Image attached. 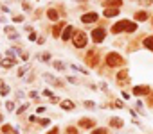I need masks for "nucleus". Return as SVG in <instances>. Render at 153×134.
Listing matches in <instances>:
<instances>
[{"instance_id": "f257e3e1", "label": "nucleus", "mask_w": 153, "mask_h": 134, "mask_svg": "<svg viewBox=\"0 0 153 134\" xmlns=\"http://www.w3.org/2000/svg\"><path fill=\"white\" fill-rule=\"evenodd\" d=\"M133 32V31H137V25L135 23H132V22H126V20H121V22H117L114 27H112V32L114 34H119V32Z\"/></svg>"}, {"instance_id": "f03ea898", "label": "nucleus", "mask_w": 153, "mask_h": 134, "mask_svg": "<svg viewBox=\"0 0 153 134\" xmlns=\"http://www.w3.org/2000/svg\"><path fill=\"white\" fill-rule=\"evenodd\" d=\"M106 65H108V66H119V65H122V57H121L119 54L112 52V54L106 55Z\"/></svg>"}, {"instance_id": "7ed1b4c3", "label": "nucleus", "mask_w": 153, "mask_h": 134, "mask_svg": "<svg viewBox=\"0 0 153 134\" xmlns=\"http://www.w3.org/2000/svg\"><path fill=\"white\" fill-rule=\"evenodd\" d=\"M74 45H76L78 48H83V47L87 45V34L81 32V31L74 32Z\"/></svg>"}, {"instance_id": "20e7f679", "label": "nucleus", "mask_w": 153, "mask_h": 134, "mask_svg": "<svg viewBox=\"0 0 153 134\" xmlns=\"http://www.w3.org/2000/svg\"><path fill=\"white\" fill-rule=\"evenodd\" d=\"M105 36H106V31H105V29H94V31H92V39H94L95 43H101V41L105 39Z\"/></svg>"}, {"instance_id": "39448f33", "label": "nucleus", "mask_w": 153, "mask_h": 134, "mask_svg": "<svg viewBox=\"0 0 153 134\" xmlns=\"http://www.w3.org/2000/svg\"><path fill=\"white\" fill-rule=\"evenodd\" d=\"M97 13H87V14H83L81 16V22L83 23H92V22H97Z\"/></svg>"}, {"instance_id": "423d86ee", "label": "nucleus", "mask_w": 153, "mask_h": 134, "mask_svg": "<svg viewBox=\"0 0 153 134\" xmlns=\"http://www.w3.org/2000/svg\"><path fill=\"white\" fill-rule=\"evenodd\" d=\"M72 34H74V27L68 25V27L63 29V32H61V39H63V41H68V38H70Z\"/></svg>"}, {"instance_id": "0eeeda50", "label": "nucleus", "mask_w": 153, "mask_h": 134, "mask_svg": "<svg viewBox=\"0 0 153 134\" xmlns=\"http://www.w3.org/2000/svg\"><path fill=\"white\" fill-rule=\"evenodd\" d=\"M146 93H149L148 86H137V88H133V95H146Z\"/></svg>"}, {"instance_id": "6e6552de", "label": "nucleus", "mask_w": 153, "mask_h": 134, "mask_svg": "<svg viewBox=\"0 0 153 134\" xmlns=\"http://www.w3.org/2000/svg\"><path fill=\"white\" fill-rule=\"evenodd\" d=\"M79 127H83V129H92V127H94V120L83 118V120H79Z\"/></svg>"}, {"instance_id": "1a4fd4ad", "label": "nucleus", "mask_w": 153, "mask_h": 134, "mask_svg": "<svg viewBox=\"0 0 153 134\" xmlns=\"http://www.w3.org/2000/svg\"><path fill=\"white\" fill-rule=\"evenodd\" d=\"M87 63H88V66H95V65H97V61H95V52H88Z\"/></svg>"}, {"instance_id": "9d476101", "label": "nucleus", "mask_w": 153, "mask_h": 134, "mask_svg": "<svg viewBox=\"0 0 153 134\" xmlns=\"http://www.w3.org/2000/svg\"><path fill=\"white\" fill-rule=\"evenodd\" d=\"M122 4V0H106V2H103L105 7H110V6H114V7H119Z\"/></svg>"}, {"instance_id": "9b49d317", "label": "nucleus", "mask_w": 153, "mask_h": 134, "mask_svg": "<svg viewBox=\"0 0 153 134\" xmlns=\"http://www.w3.org/2000/svg\"><path fill=\"white\" fill-rule=\"evenodd\" d=\"M15 57H7V59H4V61H2V66L4 68H11V66H15Z\"/></svg>"}, {"instance_id": "f8f14e48", "label": "nucleus", "mask_w": 153, "mask_h": 134, "mask_svg": "<svg viewBox=\"0 0 153 134\" xmlns=\"http://www.w3.org/2000/svg\"><path fill=\"white\" fill-rule=\"evenodd\" d=\"M43 77H45V81H49V82H51V84H54V86H61V82H60V81H58L56 77H52V75H49V73H45V75H43Z\"/></svg>"}, {"instance_id": "ddd939ff", "label": "nucleus", "mask_w": 153, "mask_h": 134, "mask_svg": "<svg viewBox=\"0 0 153 134\" xmlns=\"http://www.w3.org/2000/svg\"><path fill=\"white\" fill-rule=\"evenodd\" d=\"M135 20H137V22H144V20H148V13L139 11V13L135 14Z\"/></svg>"}, {"instance_id": "4468645a", "label": "nucleus", "mask_w": 153, "mask_h": 134, "mask_svg": "<svg viewBox=\"0 0 153 134\" xmlns=\"http://www.w3.org/2000/svg\"><path fill=\"white\" fill-rule=\"evenodd\" d=\"M117 7H112V9H110V7H106L105 9V16H117Z\"/></svg>"}, {"instance_id": "2eb2a0df", "label": "nucleus", "mask_w": 153, "mask_h": 134, "mask_svg": "<svg viewBox=\"0 0 153 134\" xmlns=\"http://www.w3.org/2000/svg\"><path fill=\"white\" fill-rule=\"evenodd\" d=\"M47 16H49L51 20H54V22H56V20L60 18V16H58V11H56V9H49V11H47Z\"/></svg>"}, {"instance_id": "dca6fc26", "label": "nucleus", "mask_w": 153, "mask_h": 134, "mask_svg": "<svg viewBox=\"0 0 153 134\" xmlns=\"http://www.w3.org/2000/svg\"><path fill=\"white\" fill-rule=\"evenodd\" d=\"M144 47L149 48V50H153V36H148V38L144 39Z\"/></svg>"}, {"instance_id": "f3484780", "label": "nucleus", "mask_w": 153, "mask_h": 134, "mask_svg": "<svg viewBox=\"0 0 153 134\" xmlns=\"http://www.w3.org/2000/svg\"><path fill=\"white\" fill-rule=\"evenodd\" d=\"M6 31H7V36H9V38H13V39H16V38H18V34L15 32V29H11V27H7V29H6Z\"/></svg>"}, {"instance_id": "a211bd4d", "label": "nucleus", "mask_w": 153, "mask_h": 134, "mask_svg": "<svg viewBox=\"0 0 153 134\" xmlns=\"http://www.w3.org/2000/svg\"><path fill=\"white\" fill-rule=\"evenodd\" d=\"M110 125H112V127H121L122 122L119 120V118H112V120H110Z\"/></svg>"}, {"instance_id": "6ab92c4d", "label": "nucleus", "mask_w": 153, "mask_h": 134, "mask_svg": "<svg viewBox=\"0 0 153 134\" xmlns=\"http://www.w3.org/2000/svg\"><path fill=\"white\" fill-rule=\"evenodd\" d=\"M61 107L63 109H74V104L68 102V100H65V102H61Z\"/></svg>"}, {"instance_id": "aec40b11", "label": "nucleus", "mask_w": 153, "mask_h": 134, "mask_svg": "<svg viewBox=\"0 0 153 134\" xmlns=\"http://www.w3.org/2000/svg\"><path fill=\"white\" fill-rule=\"evenodd\" d=\"M117 79H119V81H124V79H128V75H126V72H124V70H122V72H119V75H117Z\"/></svg>"}, {"instance_id": "412c9836", "label": "nucleus", "mask_w": 153, "mask_h": 134, "mask_svg": "<svg viewBox=\"0 0 153 134\" xmlns=\"http://www.w3.org/2000/svg\"><path fill=\"white\" fill-rule=\"evenodd\" d=\"M54 66H56L58 70H65V65H63V63H60V61H54Z\"/></svg>"}, {"instance_id": "4be33fe9", "label": "nucleus", "mask_w": 153, "mask_h": 134, "mask_svg": "<svg viewBox=\"0 0 153 134\" xmlns=\"http://www.w3.org/2000/svg\"><path fill=\"white\" fill-rule=\"evenodd\" d=\"M0 93H2V95H7V93H9V88L2 84V88H0Z\"/></svg>"}, {"instance_id": "5701e85b", "label": "nucleus", "mask_w": 153, "mask_h": 134, "mask_svg": "<svg viewBox=\"0 0 153 134\" xmlns=\"http://www.w3.org/2000/svg\"><path fill=\"white\" fill-rule=\"evenodd\" d=\"M6 107H7L9 111H13V109H15V102H7V104H6Z\"/></svg>"}, {"instance_id": "b1692460", "label": "nucleus", "mask_w": 153, "mask_h": 134, "mask_svg": "<svg viewBox=\"0 0 153 134\" xmlns=\"http://www.w3.org/2000/svg\"><path fill=\"white\" fill-rule=\"evenodd\" d=\"M67 134H78V130H76L74 127H68V130H67Z\"/></svg>"}, {"instance_id": "393cba45", "label": "nucleus", "mask_w": 153, "mask_h": 134, "mask_svg": "<svg viewBox=\"0 0 153 134\" xmlns=\"http://www.w3.org/2000/svg\"><path fill=\"white\" fill-rule=\"evenodd\" d=\"M92 134H106V130H105V129H97V130H94Z\"/></svg>"}, {"instance_id": "a878e982", "label": "nucleus", "mask_w": 153, "mask_h": 134, "mask_svg": "<svg viewBox=\"0 0 153 134\" xmlns=\"http://www.w3.org/2000/svg\"><path fill=\"white\" fill-rule=\"evenodd\" d=\"M49 59H51L49 54H43V55H41V61H49Z\"/></svg>"}, {"instance_id": "bb28decb", "label": "nucleus", "mask_w": 153, "mask_h": 134, "mask_svg": "<svg viewBox=\"0 0 153 134\" xmlns=\"http://www.w3.org/2000/svg\"><path fill=\"white\" fill-rule=\"evenodd\" d=\"M25 72H27V66H25V68H20V72H18V75H25Z\"/></svg>"}, {"instance_id": "cd10ccee", "label": "nucleus", "mask_w": 153, "mask_h": 134, "mask_svg": "<svg viewBox=\"0 0 153 134\" xmlns=\"http://www.w3.org/2000/svg\"><path fill=\"white\" fill-rule=\"evenodd\" d=\"M29 39H31V41H34V39H36V34H34V32H31V34H29Z\"/></svg>"}, {"instance_id": "c85d7f7f", "label": "nucleus", "mask_w": 153, "mask_h": 134, "mask_svg": "<svg viewBox=\"0 0 153 134\" xmlns=\"http://www.w3.org/2000/svg\"><path fill=\"white\" fill-rule=\"evenodd\" d=\"M25 109H27V104H25V106H22V107H20V109H18V113H23V111H25Z\"/></svg>"}, {"instance_id": "c756f323", "label": "nucleus", "mask_w": 153, "mask_h": 134, "mask_svg": "<svg viewBox=\"0 0 153 134\" xmlns=\"http://www.w3.org/2000/svg\"><path fill=\"white\" fill-rule=\"evenodd\" d=\"M151 2H153V0H142V4H144V6H149Z\"/></svg>"}, {"instance_id": "7c9ffc66", "label": "nucleus", "mask_w": 153, "mask_h": 134, "mask_svg": "<svg viewBox=\"0 0 153 134\" xmlns=\"http://www.w3.org/2000/svg\"><path fill=\"white\" fill-rule=\"evenodd\" d=\"M49 134H58V130H56V129H54V130H51Z\"/></svg>"}, {"instance_id": "2f4dec72", "label": "nucleus", "mask_w": 153, "mask_h": 134, "mask_svg": "<svg viewBox=\"0 0 153 134\" xmlns=\"http://www.w3.org/2000/svg\"><path fill=\"white\" fill-rule=\"evenodd\" d=\"M0 122H2V114H0Z\"/></svg>"}]
</instances>
